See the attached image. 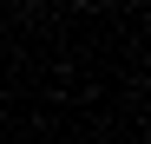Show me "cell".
<instances>
[{"mask_svg": "<svg viewBox=\"0 0 151 144\" xmlns=\"http://www.w3.org/2000/svg\"><path fill=\"white\" fill-rule=\"evenodd\" d=\"M86 7H105V0H86Z\"/></svg>", "mask_w": 151, "mask_h": 144, "instance_id": "1", "label": "cell"}]
</instances>
